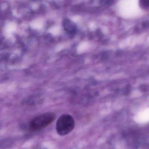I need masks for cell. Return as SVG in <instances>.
Returning a JSON list of instances; mask_svg holds the SVG:
<instances>
[{"label":"cell","mask_w":149,"mask_h":149,"mask_svg":"<svg viewBox=\"0 0 149 149\" xmlns=\"http://www.w3.org/2000/svg\"><path fill=\"white\" fill-rule=\"evenodd\" d=\"M52 113H46L34 117L30 122L29 128L31 131H38L48 127L56 119Z\"/></svg>","instance_id":"cell-1"},{"label":"cell","mask_w":149,"mask_h":149,"mask_svg":"<svg viewBox=\"0 0 149 149\" xmlns=\"http://www.w3.org/2000/svg\"><path fill=\"white\" fill-rule=\"evenodd\" d=\"M75 127V121L73 117L69 114H64L57 120L56 129L59 135L65 136L71 133Z\"/></svg>","instance_id":"cell-2"},{"label":"cell","mask_w":149,"mask_h":149,"mask_svg":"<svg viewBox=\"0 0 149 149\" xmlns=\"http://www.w3.org/2000/svg\"><path fill=\"white\" fill-rule=\"evenodd\" d=\"M63 26L65 30L70 34H73L77 30L76 24L69 19H66L63 22Z\"/></svg>","instance_id":"cell-3"}]
</instances>
